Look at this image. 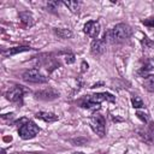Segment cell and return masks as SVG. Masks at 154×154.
Here are the masks:
<instances>
[{
    "instance_id": "8",
    "label": "cell",
    "mask_w": 154,
    "mask_h": 154,
    "mask_svg": "<svg viewBox=\"0 0 154 154\" xmlns=\"http://www.w3.org/2000/svg\"><path fill=\"white\" fill-rule=\"evenodd\" d=\"M106 49V42L100 38H95L93 40L91 45H90V51L94 55H101Z\"/></svg>"
},
{
    "instance_id": "25",
    "label": "cell",
    "mask_w": 154,
    "mask_h": 154,
    "mask_svg": "<svg viewBox=\"0 0 154 154\" xmlns=\"http://www.w3.org/2000/svg\"><path fill=\"white\" fill-rule=\"evenodd\" d=\"M153 41H154V36H153Z\"/></svg>"
},
{
    "instance_id": "20",
    "label": "cell",
    "mask_w": 154,
    "mask_h": 154,
    "mask_svg": "<svg viewBox=\"0 0 154 154\" xmlns=\"http://www.w3.org/2000/svg\"><path fill=\"white\" fill-rule=\"evenodd\" d=\"M59 4H60V2H57V1H49V2L47 4V8L51 10V11H54V10H57V7L59 6Z\"/></svg>"
},
{
    "instance_id": "22",
    "label": "cell",
    "mask_w": 154,
    "mask_h": 154,
    "mask_svg": "<svg viewBox=\"0 0 154 154\" xmlns=\"http://www.w3.org/2000/svg\"><path fill=\"white\" fill-rule=\"evenodd\" d=\"M142 43H143V46H144V47H150V46H152V42H150L146 36H144V40L142 41Z\"/></svg>"
},
{
    "instance_id": "9",
    "label": "cell",
    "mask_w": 154,
    "mask_h": 154,
    "mask_svg": "<svg viewBox=\"0 0 154 154\" xmlns=\"http://www.w3.org/2000/svg\"><path fill=\"white\" fill-rule=\"evenodd\" d=\"M89 97L96 102V103H100L102 101H111V102H114V96L109 93H97V94H94V95H89Z\"/></svg>"
},
{
    "instance_id": "19",
    "label": "cell",
    "mask_w": 154,
    "mask_h": 154,
    "mask_svg": "<svg viewBox=\"0 0 154 154\" xmlns=\"http://www.w3.org/2000/svg\"><path fill=\"white\" fill-rule=\"evenodd\" d=\"M64 59H65V63L66 64H72V63H75V55L72 54V53H67V54H65V57H64Z\"/></svg>"
},
{
    "instance_id": "5",
    "label": "cell",
    "mask_w": 154,
    "mask_h": 154,
    "mask_svg": "<svg viewBox=\"0 0 154 154\" xmlns=\"http://www.w3.org/2000/svg\"><path fill=\"white\" fill-rule=\"evenodd\" d=\"M23 94H24V90L20 85H14L12 87L7 93H6V99L10 100L11 102H22V99H23Z\"/></svg>"
},
{
    "instance_id": "11",
    "label": "cell",
    "mask_w": 154,
    "mask_h": 154,
    "mask_svg": "<svg viewBox=\"0 0 154 154\" xmlns=\"http://www.w3.org/2000/svg\"><path fill=\"white\" fill-rule=\"evenodd\" d=\"M81 106L84 107V108H88V109H91V111H96V109H100V103H96L94 102L89 95H87L82 101H81Z\"/></svg>"
},
{
    "instance_id": "6",
    "label": "cell",
    "mask_w": 154,
    "mask_h": 154,
    "mask_svg": "<svg viewBox=\"0 0 154 154\" xmlns=\"http://www.w3.org/2000/svg\"><path fill=\"white\" fill-rule=\"evenodd\" d=\"M83 31L91 38H96L99 32H100V24L96 20H89L84 24Z\"/></svg>"
},
{
    "instance_id": "7",
    "label": "cell",
    "mask_w": 154,
    "mask_h": 154,
    "mask_svg": "<svg viewBox=\"0 0 154 154\" xmlns=\"http://www.w3.org/2000/svg\"><path fill=\"white\" fill-rule=\"evenodd\" d=\"M35 96L40 100H46V101H51V100H54L59 96V93L52 88H46V89H42V90H38L35 93Z\"/></svg>"
},
{
    "instance_id": "24",
    "label": "cell",
    "mask_w": 154,
    "mask_h": 154,
    "mask_svg": "<svg viewBox=\"0 0 154 154\" xmlns=\"http://www.w3.org/2000/svg\"><path fill=\"white\" fill-rule=\"evenodd\" d=\"M72 154H83V153H72Z\"/></svg>"
},
{
    "instance_id": "2",
    "label": "cell",
    "mask_w": 154,
    "mask_h": 154,
    "mask_svg": "<svg viewBox=\"0 0 154 154\" xmlns=\"http://www.w3.org/2000/svg\"><path fill=\"white\" fill-rule=\"evenodd\" d=\"M40 129L38 126L31 122V120H26L24 124H22L19 126V130H18V134L19 136L23 138V140H29V138H32L35 137L37 134H38Z\"/></svg>"
},
{
    "instance_id": "4",
    "label": "cell",
    "mask_w": 154,
    "mask_h": 154,
    "mask_svg": "<svg viewBox=\"0 0 154 154\" xmlns=\"http://www.w3.org/2000/svg\"><path fill=\"white\" fill-rule=\"evenodd\" d=\"M22 77L25 82H30V83H46L48 81V78L46 76H43L37 69L26 70Z\"/></svg>"
},
{
    "instance_id": "12",
    "label": "cell",
    "mask_w": 154,
    "mask_h": 154,
    "mask_svg": "<svg viewBox=\"0 0 154 154\" xmlns=\"http://www.w3.org/2000/svg\"><path fill=\"white\" fill-rule=\"evenodd\" d=\"M36 118H38L41 120H45V122H48V123H52V122H55L58 119V116H55L51 112H37Z\"/></svg>"
},
{
    "instance_id": "21",
    "label": "cell",
    "mask_w": 154,
    "mask_h": 154,
    "mask_svg": "<svg viewBox=\"0 0 154 154\" xmlns=\"http://www.w3.org/2000/svg\"><path fill=\"white\" fill-rule=\"evenodd\" d=\"M142 23H143L144 25L149 26V28H154V17H152V18H147V19H144Z\"/></svg>"
},
{
    "instance_id": "18",
    "label": "cell",
    "mask_w": 154,
    "mask_h": 154,
    "mask_svg": "<svg viewBox=\"0 0 154 154\" xmlns=\"http://www.w3.org/2000/svg\"><path fill=\"white\" fill-rule=\"evenodd\" d=\"M136 116H137L142 122H144V123H148V120H149V117H148L147 113H143V112L137 111V112H136Z\"/></svg>"
},
{
    "instance_id": "13",
    "label": "cell",
    "mask_w": 154,
    "mask_h": 154,
    "mask_svg": "<svg viewBox=\"0 0 154 154\" xmlns=\"http://www.w3.org/2000/svg\"><path fill=\"white\" fill-rule=\"evenodd\" d=\"M19 18L28 26H31L34 24V18H32L31 13H29V12H19Z\"/></svg>"
},
{
    "instance_id": "10",
    "label": "cell",
    "mask_w": 154,
    "mask_h": 154,
    "mask_svg": "<svg viewBox=\"0 0 154 154\" xmlns=\"http://www.w3.org/2000/svg\"><path fill=\"white\" fill-rule=\"evenodd\" d=\"M28 51H31L30 47L28 46H20V47H12V48H8L7 51H4L2 52V55L4 57H12L17 53H22V52H28Z\"/></svg>"
},
{
    "instance_id": "15",
    "label": "cell",
    "mask_w": 154,
    "mask_h": 154,
    "mask_svg": "<svg viewBox=\"0 0 154 154\" xmlns=\"http://www.w3.org/2000/svg\"><path fill=\"white\" fill-rule=\"evenodd\" d=\"M63 4L71 10V12L76 13L79 10V2L78 1H63Z\"/></svg>"
},
{
    "instance_id": "1",
    "label": "cell",
    "mask_w": 154,
    "mask_h": 154,
    "mask_svg": "<svg viewBox=\"0 0 154 154\" xmlns=\"http://www.w3.org/2000/svg\"><path fill=\"white\" fill-rule=\"evenodd\" d=\"M131 34H132V30L128 24L119 23L114 28H112V29H109L105 32L103 41L105 42H111V43L122 42V41L128 40L131 36Z\"/></svg>"
},
{
    "instance_id": "14",
    "label": "cell",
    "mask_w": 154,
    "mask_h": 154,
    "mask_svg": "<svg viewBox=\"0 0 154 154\" xmlns=\"http://www.w3.org/2000/svg\"><path fill=\"white\" fill-rule=\"evenodd\" d=\"M54 34L59 38H70L72 36V32L69 29H54Z\"/></svg>"
},
{
    "instance_id": "3",
    "label": "cell",
    "mask_w": 154,
    "mask_h": 154,
    "mask_svg": "<svg viewBox=\"0 0 154 154\" xmlns=\"http://www.w3.org/2000/svg\"><path fill=\"white\" fill-rule=\"evenodd\" d=\"M89 124L93 129V131L99 135L100 137H103L105 136V131H106V122H105V118L100 114H94L90 117L89 119Z\"/></svg>"
},
{
    "instance_id": "16",
    "label": "cell",
    "mask_w": 154,
    "mask_h": 154,
    "mask_svg": "<svg viewBox=\"0 0 154 154\" xmlns=\"http://www.w3.org/2000/svg\"><path fill=\"white\" fill-rule=\"evenodd\" d=\"M143 83H144V85H146L149 90H154V75H152V76H146Z\"/></svg>"
},
{
    "instance_id": "23",
    "label": "cell",
    "mask_w": 154,
    "mask_h": 154,
    "mask_svg": "<svg viewBox=\"0 0 154 154\" xmlns=\"http://www.w3.org/2000/svg\"><path fill=\"white\" fill-rule=\"evenodd\" d=\"M82 67H83V69H82V71H85V69H88V64L83 63V64H82Z\"/></svg>"
},
{
    "instance_id": "17",
    "label": "cell",
    "mask_w": 154,
    "mask_h": 154,
    "mask_svg": "<svg viewBox=\"0 0 154 154\" xmlns=\"http://www.w3.org/2000/svg\"><path fill=\"white\" fill-rule=\"evenodd\" d=\"M131 103H132V107H134V108H141V107H143V101H142V99H141L140 96H137V95H134V96H132Z\"/></svg>"
}]
</instances>
